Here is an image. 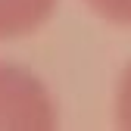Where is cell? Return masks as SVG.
I'll return each mask as SVG.
<instances>
[{"instance_id": "1", "label": "cell", "mask_w": 131, "mask_h": 131, "mask_svg": "<svg viewBox=\"0 0 131 131\" xmlns=\"http://www.w3.org/2000/svg\"><path fill=\"white\" fill-rule=\"evenodd\" d=\"M56 125V100L47 84L35 75L0 59V131L3 128H53Z\"/></svg>"}, {"instance_id": "2", "label": "cell", "mask_w": 131, "mask_h": 131, "mask_svg": "<svg viewBox=\"0 0 131 131\" xmlns=\"http://www.w3.org/2000/svg\"><path fill=\"white\" fill-rule=\"evenodd\" d=\"M59 0H0V44L22 41L53 19Z\"/></svg>"}, {"instance_id": "3", "label": "cell", "mask_w": 131, "mask_h": 131, "mask_svg": "<svg viewBox=\"0 0 131 131\" xmlns=\"http://www.w3.org/2000/svg\"><path fill=\"white\" fill-rule=\"evenodd\" d=\"M84 6L109 25L131 28V0H84Z\"/></svg>"}, {"instance_id": "4", "label": "cell", "mask_w": 131, "mask_h": 131, "mask_svg": "<svg viewBox=\"0 0 131 131\" xmlns=\"http://www.w3.org/2000/svg\"><path fill=\"white\" fill-rule=\"evenodd\" d=\"M112 116L119 128H131V62L122 69L116 78V91H112Z\"/></svg>"}]
</instances>
